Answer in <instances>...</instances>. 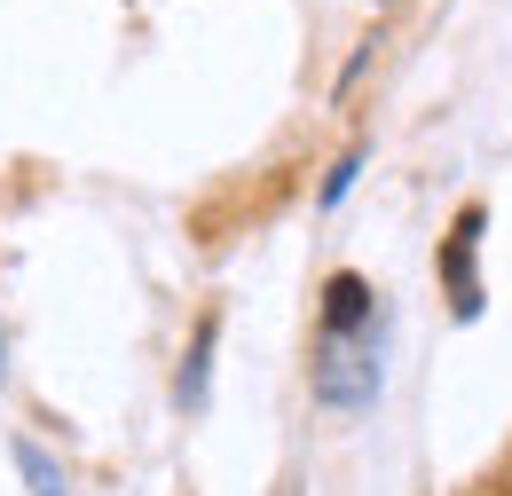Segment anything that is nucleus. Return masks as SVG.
Segmentation results:
<instances>
[{
    "instance_id": "obj_1",
    "label": "nucleus",
    "mask_w": 512,
    "mask_h": 496,
    "mask_svg": "<svg viewBox=\"0 0 512 496\" xmlns=\"http://www.w3.org/2000/svg\"><path fill=\"white\" fill-rule=\"evenodd\" d=\"M316 402L331 410H363L379 394V292L363 276H331L323 284V323H316Z\"/></svg>"
},
{
    "instance_id": "obj_2",
    "label": "nucleus",
    "mask_w": 512,
    "mask_h": 496,
    "mask_svg": "<svg viewBox=\"0 0 512 496\" xmlns=\"http://www.w3.org/2000/svg\"><path fill=\"white\" fill-rule=\"evenodd\" d=\"M481 229H489V213H481V205H465V213L449 221V245H442V284H449V308H457V315H481V276H473Z\"/></svg>"
},
{
    "instance_id": "obj_3",
    "label": "nucleus",
    "mask_w": 512,
    "mask_h": 496,
    "mask_svg": "<svg viewBox=\"0 0 512 496\" xmlns=\"http://www.w3.org/2000/svg\"><path fill=\"white\" fill-rule=\"evenodd\" d=\"M205 355H213V323H197V339H190V371H182V402H205Z\"/></svg>"
},
{
    "instance_id": "obj_4",
    "label": "nucleus",
    "mask_w": 512,
    "mask_h": 496,
    "mask_svg": "<svg viewBox=\"0 0 512 496\" xmlns=\"http://www.w3.org/2000/svg\"><path fill=\"white\" fill-rule=\"evenodd\" d=\"M24 473H32V481H40V496H64V481H56V473H48V465H40V449H24Z\"/></svg>"
}]
</instances>
